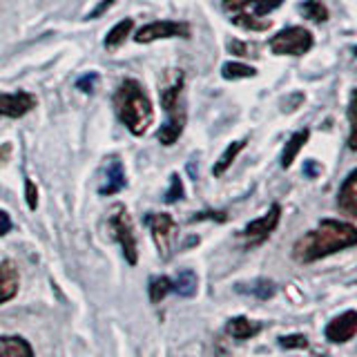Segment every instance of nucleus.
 <instances>
[{"mask_svg":"<svg viewBox=\"0 0 357 357\" xmlns=\"http://www.w3.org/2000/svg\"><path fill=\"white\" fill-rule=\"evenodd\" d=\"M357 245V228L349 221L321 219L317 228L304 232L293 243V259L297 264H315L324 257L349 250Z\"/></svg>","mask_w":357,"mask_h":357,"instance_id":"nucleus-1","label":"nucleus"},{"mask_svg":"<svg viewBox=\"0 0 357 357\" xmlns=\"http://www.w3.org/2000/svg\"><path fill=\"white\" fill-rule=\"evenodd\" d=\"M114 107L121 123L130 130L134 137H143L154 123V107L150 96L145 94L141 83L134 78H126L114 94Z\"/></svg>","mask_w":357,"mask_h":357,"instance_id":"nucleus-2","label":"nucleus"},{"mask_svg":"<svg viewBox=\"0 0 357 357\" xmlns=\"http://www.w3.org/2000/svg\"><path fill=\"white\" fill-rule=\"evenodd\" d=\"M109 232L121 245L123 255H126V261L130 266H137L139 264V250H137V234H134V226H132V217L126 206H116L112 210L109 215Z\"/></svg>","mask_w":357,"mask_h":357,"instance_id":"nucleus-3","label":"nucleus"},{"mask_svg":"<svg viewBox=\"0 0 357 357\" xmlns=\"http://www.w3.org/2000/svg\"><path fill=\"white\" fill-rule=\"evenodd\" d=\"M268 45H271V52L277 56H304L312 50L315 38H312V33L306 27L293 25V27L277 31L275 36L268 40Z\"/></svg>","mask_w":357,"mask_h":357,"instance_id":"nucleus-4","label":"nucleus"},{"mask_svg":"<svg viewBox=\"0 0 357 357\" xmlns=\"http://www.w3.org/2000/svg\"><path fill=\"white\" fill-rule=\"evenodd\" d=\"M152 232V239L156 250H159L161 259H170L172 257V245L176 237V221L167 215V212H152V215L145 217Z\"/></svg>","mask_w":357,"mask_h":357,"instance_id":"nucleus-5","label":"nucleus"},{"mask_svg":"<svg viewBox=\"0 0 357 357\" xmlns=\"http://www.w3.org/2000/svg\"><path fill=\"white\" fill-rule=\"evenodd\" d=\"M192 36V27L188 22H176V20H159V22H148L134 33V40L145 45L152 40H163V38H190Z\"/></svg>","mask_w":357,"mask_h":357,"instance_id":"nucleus-6","label":"nucleus"},{"mask_svg":"<svg viewBox=\"0 0 357 357\" xmlns=\"http://www.w3.org/2000/svg\"><path fill=\"white\" fill-rule=\"evenodd\" d=\"M279 219H282V206L273 204L271 210H268L264 217L250 221L248 226L241 230V237L248 239L250 245H259L275 232V228L279 226Z\"/></svg>","mask_w":357,"mask_h":357,"instance_id":"nucleus-7","label":"nucleus"},{"mask_svg":"<svg viewBox=\"0 0 357 357\" xmlns=\"http://www.w3.org/2000/svg\"><path fill=\"white\" fill-rule=\"evenodd\" d=\"M357 335V310H344L342 315L333 317L326 328H324V337L331 344H346Z\"/></svg>","mask_w":357,"mask_h":357,"instance_id":"nucleus-8","label":"nucleus"},{"mask_svg":"<svg viewBox=\"0 0 357 357\" xmlns=\"http://www.w3.org/2000/svg\"><path fill=\"white\" fill-rule=\"evenodd\" d=\"M284 5V0H223V9L228 14H252L257 18H264L273 14L275 9Z\"/></svg>","mask_w":357,"mask_h":357,"instance_id":"nucleus-9","label":"nucleus"},{"mask_svg":"<svg viewBox=\"0 0 357 357\" xmlns=\"http://www.w3.org/2000/svg\"><path fill=\"white\" fill-rule=\"evenodd\" d=\"M33 107H36V96L29 92H16V94L0 92V114L7 119H20Z\"/></svg>","mask_w":357,"mask_h":357,"instance_id":"nucleus-10","label":"nucleus"},{"mask_svg":"<svg viewBox=\"0 0 357 357\" xmlns=\"http://www.w3.org/2000/svg\"><path fill=\"white\" fill-rule=\"evenodd\" d=\"M165 114H167V119L159 130V141H161V145H174L178 141V137L183 134L188 112H185L183 103H178L176 107L167 109Z\"/></svg>","mask_w":357,"mask_h":357,"instance_id":"nucleus-11","label":"nucleus"},{"mask_svg":"<svg viewBox=\"0 0 357 357\" xmlns=\"http://www.w3.org/2000/svg\"><path fill=\"white\" fill-rule=\"evenodd\" d=\"M337 210L349 219H357V170L344 178L337 192Z\"/></svg>","mask_w":357,"mask_h":357,"instance_id":"nucleus-12","label":"nucleus"},{"mask_svg":"<svg viewBox=\"0 0 357 357\" xmlns=\"http://www.w3.org/2000/svg\"><path fill=\"white\" fill-rule=\"evenodd\" d=\"M105 183L98 188L100 197H109V195H119L123 188H126V167H123L121 159H109L105 167Z\"/></svg>","mask_w":357,"mask_h":357,"instance_id":"nucleus-13","label":"nucleus"},{"mask_svg":"<svg viewBox=\"0 0 357 357\" xmlns=\"http://www.w3.org/2000/svg\"><path fill=\"white\" fill-rule=\"evenodd\" d=\"M20 288V277L16 266L11 261L0 264V304H7L9 299H14L18 295Z\"/></svg>","mask_w":357,"mask_h":357,"instance_id":"nucleus-14","label":"nucleus"},{"mask_svg":"<svg viewBox=\"0 0 357 357\" xmlns=\"http://www.w3.org/2000/svg\"><path fill=\"white\" fill-rule=\"evenodd\" d=\"M308 139H310V130L304 128V130L295 132L293 137L286 141L284 152H282V167H284V170H288V167L293 165V161L297 159V154L301 152V148L308 143Z\"/></svg>","mask_w":357,"mask_h":357,"instance_id":"nucleus-15","label":"nucleus"},{"mask_svg":"<svg viewBox=\"0 0 357 357\" xmlns=\"http://www.w3.org/2000/svg\"><path fill=\"white\" fill-rule=\"evenodd\" d=\"M0 355L5 357H31L33 349L18 335H3L0 337Z\"/></svg>","mask_w":357,"mask_h":357,"instance_id":"nucleus-16","label":"nucleus"},{"mask_svg":"<svg viewBox=\"0 0 357 357\" xmlns=\"http://www.w3.org/2000/svg\"><path fill=\"white\" fill-rule=\"evenodd\" d=\"M226 331H228V335H232L234 340H250V337H255V335L261 331V324L252 321L248 317H232L228 321Z\"/></svg>","mask_w":357,"mask_h":357,"instance_id":"nucleus-17","label":"nucleus"},{"mask_svg":"<svg viewBox=\"0 0 357 357\" xmlns=\"http://www.w3.org/2000/svg\"><path fill=\"white\" fill-rule=\"evenodd\" d=\"M245 143H248V139H239V141H232L226 150H223V154L219 156V161L215 163V167H212V174L215 176H221L223 172L228 170V167L232 165V161L237 159L239 152L245 148Z\"/></svg>","mask_w":357,"mask_h":357,"instance_id":"nucleus-18","label":"nucleus"},{"mask_svg":"<svg viewBox=\"0 0 357 357\" xmlns=\"http://www.w3.org/2000/svg\"><path fill=\"white\" fill-rule=\"evenodd\" d=\"M199 288V277L195 271H181L172 282V290L181 297H195Z\"/></svg>","mask_w":357,"mask_h":357,"instance_id":"nucleus-19","label":"nucleus"},{"mask_svg":"<svg viewBox=\"0 0 357 357\" xmlns=\"http://www.w3.org/2000/svg\"><path fill=\"white\" fill-rule=\"evenodd\" d=\"M132 29H134V20L132 18L121 20L119 25L112 27L109 33L105 36V50H116V47H121V45L126 43V38L132 36Z\"/></svg>","mask_w":357,"mask_h":357,"instance_id":"nucleus-20","label":"nucleus"},{"mask_svg":"<svg viewBox=\"0 0 357 357\" xmlns=\"http://www.w3.org/2000/svg\"><path fill=\"white\" fill-rule=\"evenodd\" d=\"M299 11L304 14V18L317 22V25H321V22H326L331 18L328 14V7L321 3V0H306V3L299 5Z\"/></svg>","mask_w":357,"mask_h":357,"instance_id":"nucleus-21","label":"nucleus"},{"mask_svg":"<svg viewBox=\"0 0 357 357\" xmlns=\"http://www.w3.org/2000/svg\"><path fill=\"white\" fill-rule=\"evenodd\" d=\"M221 76L226 81H239V78H255L257 70L252 65H245V63H237V61H230L221 67Z\"/></svg>","mask_w":357,"mask_h":357,"instance_id":"nucleus-22","label":"nucleus"},{"mask_svg":"<svg viewBox=\"0 0 357 357\" xmlns=\"http://www.w3.org/2000/svg\"><path fill=\"white\" fill-rule=\"evenodd\" d=\"M232 25H237L241 29H248V31H268L271 29L273 22L271 20H264V18H257L252 14H232Z\"/></svg>","mask_w":357,"mask_h":357,"instance_id":"nucleus-23","label":"nucleus"},{"mask_svg":"<svg viewBox=\"0 0 357 357\" xmlns=\"http://www.w3.org/2000/svg\"><path fill=\"white\" fill-rule=\"evenodd\" d=\"M237 290H241V293H250L257 299H271L277 293V286H275V282H271V279H257V282L250 284V288L239 286Z\"/></svg>","mask_w":357,"mask_h":357,"instance_id":"nucleus-24","label":"nucleus"},{"mask_svg":"<svg viewBox=\"0 0 357 357\" xmlns=\"http://www.w3.org/2000/svg\"><path fill=\"white\" fill-rule=\"evenodd\" d=\"M170 290H172V279L170 277H154L150 282V301H152V304H161Z\"/></svg>","mask_w":357,"mask_h":357,"instance_id":"nucleus-25","label":"nucleus"},{"mask_svg":"<svg viewBox=\"0 0 357 357\" xmlns=\"http://www.w3.org/2000/svg\"><path fill=\"white\" fill-rule=\"evenodd\" d=\"M346 116H349V126H351L349 150L357 152V89L351 94V103H349V112H346Z\"/></svg>","mask_w":357,"mask_h":357,"instance_id":"nucleus-26","label":"nucleus"},{"mask_svg":"<svg viewBox=\"0 0 357 357\" xmlns=\"http://www.w3.org/2000/svg\"><path fill=\"white\" fill-rule=\"evenodd\" d=\"M279 346L286 351H304V349H308V337L301 333L284 335V337H279Z\"/></svg>","mask_w":357,"mask_h":357,"instance_id":"nucleus-27","label":"nucleus"},{"mask_svg":"<svg viewBox=\"0 0 357 357\" xmlns=\"http://www.w3.org/2000/svg\"><path fill=\"white\" fill-rule=\"evenodd\" d=\"M183 199V183H181V176L178 174H172V183H170V190L165 192V204H176V201Z\"/></svg>","mask_w":357,"mask_h":357,"instance_id":"nucleus-28","label":"nucleus"},{"mask_svg":"<svg viewBox=\"0 0 357 357\" xmlns=\"http://www.w3.org/2000/svg\"><path fill=\"white\" fill-rule=\"evenodd\" d=\"M25 199H27L29 210L38 208V190H36V183H33L31 178H27V181H25Z\"/></svg>","mask_w":357,"mask_h":357,"instance_id":"nucleus-29","label":"nucleus"},{"mask_svg":"<svg viewBox=\"0 0 357 357\" xmlns=\"http://www.w3.org/2000/svg\"><path fill=\"white\" fill-rule=\"evenodd\" d=\"M96 81H98V74L89 72V74H85L83 78H78L76 87L81 89V92H85V94H92V92H94V85H96Z\"/></svg>","mask_w":357,"mask_h":357,"instance_id":"nucleus-30","label":"nucleus"},{"mask_svg":"<svg viewBox=\"0 0 357 357\" xmlns=\"http://www.w3.org/2000/svg\"><path fill=\"white\" fill-rule=\"evenodd\" d=\"M204 219H215V221L223 223V221H228V215L221 210H206V212H199L197 217H192V221H204Z\"/></svg>","mask_w":357,"mask_h":357,"instance_id":"nucleus-31","label":"nucleus"},{"mask_svg":"<svg viewBox=\"0 0 357 357\" xmlns=\"http://www.w3.org/2000/svg\"><path fill=\"white\" fill-rule=\"evenodd\" d=\"M228 47H230V52H232V54H237V56H255V54H250L255 47H252V45H248V43L232 40V43L228 45Z\"/></svg>","mask_w":357,"mask_h":357,"instance_id":"nucleus-32","label":"nucleus"},{"mask_svg":"<svg viewBox=\"0 0 357 357\" xmlns=\"http://www.w3.org/2000/svg\"><path fill=\"white\" fill-rule=\"evenodd\" d=\"M319 172H321V165H319L317 161H312V159H310V161L304 163V174H306L308 178H317Z\"/></svg>","mask_w":357,"mask_h":357,"instance_id":"nucleus-33","label":"nucleus"},{"mask_svg":"<svg viewBox=\"0 0 357 357\" xmlns=\"http://www.w3.org/2000/svg\"><path fill=\"white\" fill-rule=\"evenodd\" d=\"M9 230H11V217L5 210H0V237H5Z\"/></svg>","mask_w":357,"mask_h":357,"instance_id":"nucleus-34","label":"nucleus"},{"mask_svg":"<svg viewBox=\"0 0 357 357\" xmlns=\"http://www.w3.org/2000/svg\"><path fill=\"white\" fill-rule=\"evenodd\" d=\"M112 5H114V0H105V3H103V5H98V7H96V9L92 11V14H89V16H87V18H89V20H94V18H98L100 14H105V11H107V9H109Z\"/></svg>","mask_w":357,"mask_h":357,"instance_id":"nucleus-35","label":"nucleus"},{"mask_svg":"<svg viewBox=\"0 0 357 357\" xmlns=\"http://www.w3.org/2000/svg\"><path fill=\"white\" fill-rule=\"evenodd\" d=\"M355 56H357V47H355Z\"/></svg>","mask_w":357,"mask_h":357,"instance_id":"nucleus-36","label":"nucleus"}]
</instances>
